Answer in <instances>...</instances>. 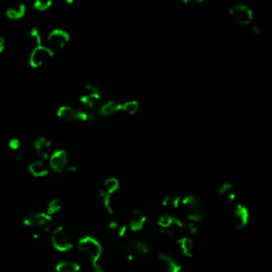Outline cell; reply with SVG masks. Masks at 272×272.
<instances>
[{
  "instance_id": "1",
  "label": "cell",
  "mask_w": 272,
  "mask_h": 272,
  "mask_svg": "<svg viewBox=\"0 0 272 272\" xmlns=\"http://www.w3.org/2000/svg\"><path fill=\"white\" fill-rule=\"evenodd\" d=\"M78 248L79 250L88 257L92 266L99 265V259H100L102 255V246L99 242L98 239H96L93 236H85L79 239L78 241Z\"/></svg>"
},
{
  "instance_id": "2",
  "label": "cell",
  "mask_w": 272,
  "mask_h": 272,
  "mask_svg": "<svg viewBox=\"0 0 272 272\" xmlns=\"http://www.w3.org/2000/svg\"><path fill=\"white\" fill-rule=\"evenodd\" d=\"M50 240L53 248L59 252H67L73 247L72 239L68 232L62 227L55 229L50 234Z\"/></svg>"
},
{
  "instance_id": "3",
  "label": "cell",
  "mask_w": 272,
  "mask_h": 272,
  "mask_svg": "<svg viewBox=\"0 0 272 272\" xmlns=\"http://www.w3.org/2000/svg\"><path fill=\"white\" fill-rule=\"evenodd\" d=\"M51 221L52 216L47 214L46 212H35L26 216V218L23 219V225L29 229L39 232L42 230H47Z\"/></svg>"
},
{
  "instance_id": "4",
  "label": "cell",
  "mask_w": 272,
  "mask_h": 272,
  "mask_svg": "<svg viewBox=\"0 0 272 272\" xmlns=\"http://www.w3.org/2000/svg\"><path fill=\"white\" fill-rule=\"evenodd\" d=\"M118 186H119V183L116 179L114 178H111L107 179L103 182V184L101 185L100 191H99V194H100V197L102 198L103 203L106 207L107 211H110L111 213L113 212V198L114 195L116 194V192L118 191Z\"/></svg>"
},
{
  "instance_id": "5",
  "label": "cell",
  "mask_w": 272,
  "mask_h": 272,
  "mask_svg": "<svg viewBox=\"0 0 272 272\" xmlns=\"http://www.w3.org/2000/svg\"><path fill=\"white\" fill-rule=\"evenodd\" d=\"M230 15L235 22L241 26H248L253 20V12L246 5H234L230 10Z\"/></svg>"
},
{
  "instance_id": "6",
  "label": "cell",
  "mask_w": 272,
  "mask_h": 272,
  "mask_svg": "<svg viewBox=\"0 0 272 272\" xmlns=\"http://www.w3.org/2000/svg\"><path fill=\"white\" fill-rule=\"evenodd\" d=\"M53 51L47 46H36L30 56V62L34 67H41L52 58Z\"/></svg>"
},
{
  "instance_id": "7",
  "label": "cell",
  "mask_w": 272,
  "mask_h": 272,
  "mask_svg": "<svg viewBox=\"0 0 272 272\" xmlns=\"http://www.w3.org/2000/svg\"><path fill=\"white\" fill-rule=\"evenodd\" d=\"M69 36L64 30H53L47 36V47L55 52L56 50L63 48L67 43Z\"/></svg>"
},
{
  "instance_id": "8",
  "label": "cell",
  "mask_w": 272,
  "mask_h": 272,
  "mask_svg": "<svg viewBox=\"0 0 272 272\" xmlns=\"http://www.w3.org/2000/svg\"><path fill=\"white\" fill-rule=\"evenodd\" d=\"M68 163V157L65 151L57 150L51 153L49 156V167H50L56 172H62L66 170Z\"/></svg>"
},
{
  "instance_id": "9",
  "label": "cell",
  "mask_w": 272,
  "mask_h": 272,
  "mask_svg": "<svg viewBox=\"0 0 272 272\" xmlns=\"http://www.w3.org/2000/svg\"><path fill=\"white\" fill-rule=\"evenodd\" d=\"M34 150L36 154L41 156L42 158H47L52 153L51 143L45 139H40L34 143Z\"/></svg>"
},
{
  "instance_id": "10",
  "label": "cell",
  "mask_w": 272,
  "mask_h": 272,
  "mask_svg": "<svg viewBox=\"0 0 272 272\" xmlns=\"http://www.w3.org/2000/svg\"><path fill=\"white\" fill-rule=\"evenodd\" d=\"M29 171L35 178H44L49 174V167L43 160H35L29 165Z\"/></svg>"
},
{
  "instance_id": "11",
  "label": "cell",
  "mask_w": 272,
  "mask_h": 272,
  "mask_svg": "<svg viewBox=\"0 0 272 272\" xmlns=\"http://www.w3.org/2000/svg\"><path fill=\"white\" fill-rule=\"evenodd\" d=\"M247 220H248V213H247L246 209L241 206H238L235 208V211L232 216V221L235 228H242L246 224Z\"/></svg>"
},
{
  "instance_id": "12",
  "label": "cell",
  "mask_w": 272,
  "mask_h": 272,
  "mask_svg": "<svg viewBox=\"0 0 272 272\" xmlns=\"http://www.w3.org/2000/svg\"><path fill=\"white\" fill-rule=\"evenodd\" d=\"M81 269L80 264L75 262V261H61L57 264L56 266V271L57 272H79Z\"/></svg>"
},
{
  "instance_id": "13",
  "label": "cell",
  "mask_w": 272,
  "mask_h": 272,
  "mask_svg": "<svg viewBox=\"0 0 272 272\" xmlns=\"http://www.w3.org/2000/svg\"><path fill=\"white\" fill-rule=\"evenodd\" d=\"M121 110V104L114 102V101H108L106 102L101 108H100V113L102 115H112L115 114L118 111Z\"/></svg>"
},
{
  "instance_id": "14",
  "label": "cell",
  "mask_w": 272,
  "mask_h": 272,
  "mask_svg": "<svg viewBox=\"0 0 272 272\" xmlns=\"http://www.w3.org/2000/svg\"><path fill=\"white\" fill-rule=\"evenodd\" d=\"M145 224V216L141 212H135L132 214L130 219V227L133 230H140Z\"/></svg>"
},
{
  "instance_id": "15",
  "label": "cell",
  "mask_w": 272,
  "mask_h": 272,
  "mask_svg": "<svg viewBox=\"0 0 272 272\" xmlns=\"http://www.w3.org/2000/svg\"><path fill=\"white\" fill-rule=\"evenodd\" d=\"M61 209H62V201L59 199V198H55V199L50 200L47 204L46 213L50 216H53V215L58 214Z\"/></svg>"
},
{
  "instance_id": "16",
  "label": "cell",
  "mask_w": 272,
  "mask_h": 272,
  "mask_svg": "<svg viewBox=\"0 0 272 272\" xmlns=\"http://www.w3.org/2000/svg\"><path fill=\"white\" fill-rule=\"evenodd\" d=\"M24 11H26V9H24L23 5L10 8L8 11V17L11 19H19L24 15Z\"/></svg>"
},
{
  "instance_id": "17",
  "label": "cell",
  "mask_w": 272,
  "mask_h": 272,
  "mask_svg": "<svg viewBox=\"0 0 272 272\" xmlns=\"http://www.w3.org/2000/svg\"><path fill=\"white\" fill-rule=\"evenodd\" d=\"M181 248H182V251L185 254L191 255L193 253V249H194L193 240L191 238H188V237L182 238V240H181Z\"/></svg>"
},
{
  "instance_id": "18",
  "label": "cell",
  "mask_w": 272,
  "mask_h": 272,
  "mask_svg": "<svg viewBox=\"0 0 272 272\" xmlns=\"http://www.w3.org/2000/svg\"><path fill=\"white\" fill-rule=\"evenodd\" d=\"M52 0H35V7L39 10H46L50 7Z\"/></svg>"
},
{
  "instance_id": "19",
  "label": "cell",
  "mask_w": 272,
  "mask_h": 272,
  "mask_svg": "<svg viewBox=\"0 0 272 272\" xmlns=\"http://www.w3.org/2000/svg\"><path fill=\"white\" fill-rule=\"evenodd\" d=\"M182 2L187 5H200L203 0H182Z\"/></svg>"
},
{
  "instance_id": "20",
  "label": "cell",
  "mask_w": 272,
  "mask_h": 272,
  "mask_svg": "<svg viewBox=\"0 0 272 272\" xmlns=\"http://www.w3.org/2000/svg\"><path fill=\"white\" fill-rule=\"evenodd\" d=\"M4 48H5V44H4V41H3L2 39H0V53H2V52H3V50H4Z\"/></svg>"
}]
</instances>
